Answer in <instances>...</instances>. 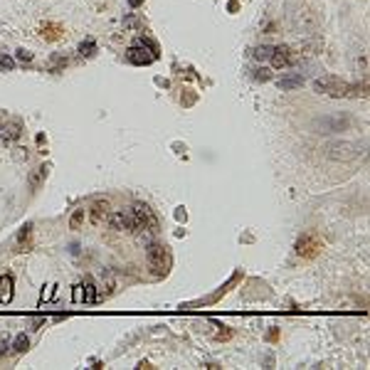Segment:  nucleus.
Listing matches in <instances>:
<instances>
[{
  "label": "nucleus",
  "mask_w": 370,
  "mask_h": 370,
  "mask_svg": "<svg viewBox=\"0 0 370 370\" xmlns=\"http://www.w3.org/2000/svg\"><path fill=\"white\" fill-rule=\"evenodd\" d=\"M40 35H42V40H47V42H57V40L65 37V27L57 25V22H45V25L40 27Z\"/></svg>",
  "instance_id": "9"
},
{
  "label": "nucleus",
  "mask_w": 370,
  "mask_h": 370,
  "mask_svg": "<svg viewBox=\"0 0 370 370\" xmlns=\"http://www.w3.org/2000/svg\"><path fill=\"white\" fill-rule=\"evenodd\" d=\"M30 234H32V224H25L22 229H20V234H17V244H27V239H30Z\"/></svg>",
  "instance_id": "16"
},
{
  "label": "nucleus",
  "mask_w": 370,
  "mask_h": 370,
  "mask_svg": "<svg viewBox=\"0 0 370 370\" xmlns=\"http://www.w3.org/2000/svg\"><path fill=\"white\" fill-rule=\"evenodd\" d=\"M5 348H7V346H5V343H0V356L5 353Z\"/></svg>",
  "instance_id": "24"
},
{
  "label": "nucleus",
  "mask_w": 370,
  "mask_h": 370,
  "mask_svg": "<svg viewBox=\"0 0 370 370\" xmlns=\"http://www.w3.org/2000/svg\"><path fill=\"white\" fill-rule=\"evenodd\" d=\"M81 289H84V296H81V298H84L86 303H91V301H96V289H94L91 284H86V287H81Z\"/></svg>",
  "instance_id": "17"
},
{
  "label": "nucleus",
  "mask_w": 370,
  "mask_h": 370,
  "mask_svg": "<svg viewBox=\"0 0 370 370\" xmlns=\"http://www.w3.org/2000/svg\"><path fill=\"white\" fill-rule=\"evenodd\" d=\"M109 218V203L106 200H94L89 208V220L91 224H104Z\"/></svg>",
  "instance_id": "8"
},
{
  "label": "nucleus",
  "mask_w": 370,
  "mask_h": 370,
  "mask_svg": "<svg viewBox=\"0 0 370 370\" xmlns=\"http://www.w3.org/2000/svg\"><path fill=\"white\" fill-rule=\"evenodd\" d=\"M321 247H323V242L313 232H303L298 237V242H296V254L303 257V259H313V257H318Z\"/></svg>",
  "instance_id": "1"
},
{
  "label": "nucleus",
  "mask_w": 370,
  "mask_h": 370,
  "mask_svg": "<svg viewBox=\"0 0 370 370\" xmlns=\"http://www.w3.org/2000/svg\"><path fill=\"white\" fill-rule=\"evenodd\" d=\"M111 227L116 232H136V222L131 218V210H119L111 215Z\"/></svg>",
  "instance_id": "7"
},
{
  "label": "nucleus",
  "mask_w": 370,
  "mask_h": 370,
  "mask_svg": "<svg viewBox=\"0 0 370 370\" xmlns=\"http://www.w3.org/2000/svg\"><path fill=\"white\" fill-rule=\"evenodd\" d=\"M313 89L318 91V94H331V96H346L348 91V84L346 81H341V79H336V76H323V79H316L313 81Z\"/></svg>",
  "instance_id": "2"
},
{
  "label": "nucleus",
  "mask_w": 370,
  "mask_h": 370,
  "mask_svg": "<svg viewBox=\"0 0 370 370\" xmlns=\"http://www.w3.org/2000/svg\"><path fill=\"white\" fill-rule=\"evenodd\" d=\"M131 218L136 222V232H139V229H148V227H155V218H153L150 208L144 205V203H136V205L131 208Z\"/></svg>",
  "instance_id": "3"
},
{
  "label": "nucleus",
  "mask_w": 370,
  "mask_h": 370,
  "mask_svg": "<svg viewBox=\"0 0 370 370\" xmlns=\"http://www.w3.org/2000/svg\"><path fill=\"white\" fill-rule=\"evenodd\" d=\"M257 79L267 81V79H269V70H257Z\"/></svg>",
  "instance_id": "22"
},
{
  "label": "nucleus",
  "mask_w": 370,
  "mask_h": 370,
  "mask_svg": "<svg viewBox=\"0 0 370 370\" xmlns=\"http://www.w3.org/2000/svg\"><path fill=\"white\" fill-rule=\"evenodd\" d=\"M301 84V76H289V79H279V89H294Z\"/></svg>",
  "instance_id": "15"
},
{
  "label": "nucleus",
  "mask_w": 370,
  "mask_h": 370,
  "mask_svg": "<svg viewBox=\"0 0 370 370\" xmlns=\"http://www.w3.org/2000/svg\"><path fill=\"white\" fill-rule=\"evenodd\" d=\"M351 146H353V144H331V146H328V155H331L333 160H338V158H351V155H356V150H348Z\"/></svg>",
  "instance_id": "10"
},
{
  "label": "nucleus",
  "mask_w": 370,
  "mask_h": 370,
  "mask_svg": "<svg viewBox=\"0 0 370 370\" xmlns=\"http://www.w3.org/2000/svg\"><path fill=\"white\" fill-rule=\"evenodd\" d=\"M45 175H47V168H37V170L30 175V188H40V183L45 180Z\"/></svg>",
  "instance_id": "14"
},
{
  "label": "nucleus",
  "mask_w": 370,
  "mask_h": 370,
  "mask_svg": "<svg viewBox=\"0 0 370 370\" xmlns=\"http://www.w3.org/2000/svg\"><path fill=\"white\" fill-rule=\"evenodd\" d=\"M27 348H30V341H27L25 333H20V336L12 341V351H15V353H25Z\"/></svg>",
  "instance_id": "13"
},
{
  "label": "nucleus",
  "mask_w": 370,
  "mask_h": 370,
  "mask_svg": "<svg viewBox=\"0 0 370 370\" xmlns=\"http://www.w3.org/2000/svg\"><path fill=\"white\" fill-rule=\"evenodd\" d=\"M84 218H86L84 208H76V210L72 213V218H70V227H72V229H79V227L84 224Z\"/></svg>",
  "instance_id": "12"
},
{
  "label": "nucleus",
  "mask_w": 370,
  "mask_h": 370,
  "mask_svg": "<svg viewBox=\"0 0 370 370\" xmlns=\"http://www.w3.org/2000/svg\"><path fill=\"white\" fill-rule=\"evenodd\" d=\"M126 57H129V62H134V65H150L153 60H155V52H153V47H146V45H134L129 52H126Z\"/></svg>",
  "instance_id": "5"
},
{
  "label": "nucleus",
  "mask_w": 370,
  "mask_h": 370,
  "mask_svg": "<svg viewBox=\"0 0 370 370\" xmlns=\"http://www.w3.org/2000/svg\"><path fill=\"white\" fill-rule=\"evenodd\" d=\"M272 55V47H259L257 52H254V57H259V60H267Z\"/></svg>",
  "instance_id": "19"
},
{
  "label": "nucleus",
  "mask_w": 370,
  "mask_h": 370,
  "mask_svg": "<svg viewBox=\"0 0 370 370\" xmlns=\"http://www.w3.org/2000/svg\"><path fill=\"white\" fill-rule=\"evenodd\" d=\"M12 298V277L10 274H2L0 277V301L2 303H10Z\"/></svg>",
  "instance_id": "11"
},
{
  "label": "nucleus",
  "mask_w": 370,
  "mask_h": 370,
  "mask_svg": "<svg viewBox=\"0 0 370 370\" xmlns=\"http://www.w3.org/2000/svg\"><path fill=\"white\" fill-rule=\"evenodd\" d=\"M17 60L20 62H32V52L30 50H17Z\"/></svg>",
  "instance_id": "18"
},
{
  "label": "nucleus",
  "mask_w": 370,
  "mask_h": 370,
  "mask_svg": "<svg viewBox=\"0 0 370 370\" xmlns=\"http://www.w3.org/2000/svg\"><path fill=\"white\" fill-rule=\"evenodd\" d=\"M269 60H272V67H277V70H287V67L294 65L296 55L289 50V47H272Z\"/></svg>",
  "instance_id": "4"
},
{
  "label": "nucleus",
  "mask_w": 370,
  "mask_h": 370,
  "mask_svg": "<svg viewBox=\"0 0 370 370\" xmlns=\"http://www.w3.org/2000/svg\"><path fill=\"white\" fill-rule=\"evenodd\" d=\"M79 52H81V55H94V42H86V45L81 42V47H79Z\"/></svg>",
  "instance_id": "20"
},
{
  "label": "nucleus",
  "mask_w": 370,
  "mask_h": 370,
  "mask_svg": "<svg viewBox=\"0 0 370 370\" xmlns=\"http://www.w3.org/2000/svg\"><path fill=\"white\" fill-rule=\"evenodd\" d=\"M146 257H148V264L160 274V272H165L163 267H165V247L163 244H158V242H150L146 249Z\"/></svg>",
  "instance_id": "6"
},
{
  "label": "nucleus",
  "mask_w": 370,
  "mask_h": 370,
  "mask_svg": "<svg viewBox=\"0 0 370 370\" xmlns=\"http://www.w3.org/2000/svg\"><path fill=\"white\" fill-rule=\"evenodd\" d=\"M74 301H76V303L81 301V287H76V289H74Z\"/></svg>",
  "instance_id": "23"
},
{
  "label": "nucleus",
  "mask_w": 370,
  "mask_h": 370,
  "mask_svg": "<svg viewBox=\"0 0 370 370\" xmlns=\"http://www.w3.org/2000/svg\"><path fill=\"white\" fill-rule=\"evenodd\" d=\"M0 67H2V70H12V67H15V62H12L10 57H0Z\"/></svg>",
  "instance_id": "21"
}]
</instances>
